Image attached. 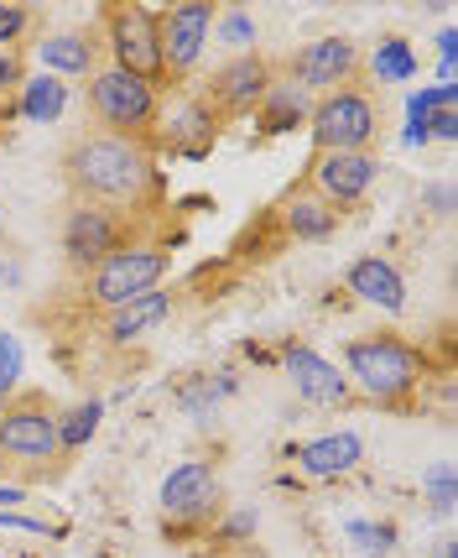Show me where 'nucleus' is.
I'll return each mask as SVG.
<instances>
[{"label": "nucleus", "mask_w": 458, "mask_h": 558, "mask_svg": "<svg viewBox=\"0 0 458 558\" xmlns=\"http://www.w3.org/2000/svg\"><path fill=\"white\" fill-rule=\"evenodd\" d=\"M63 178L78 204H99V209H136L146 204V194L157 189V162L146 142H125V136H104L89 131L69 146L63 157Z\"/></svg>", "instance_id": "obj_1"}, {"label": "nucleus", "mask_w": 458, "mask_h": 558, "mask_svg": "<svg viewBox=\"0 0 458 558\" xmlns=\"http://www.w3.org/2000/svg\"><path fill=\"white\" fill-rule=\"evenodd\" d=\"M344 376L370 402L401 408L422 387V355L396 335H360V340L344 344Z\"/></svg>", "instance_id": "obj_2"}, {"label": "nucleus", "mask_w": 458, "mask_h": 558, "mask_svg": "<svg viewBox=\"0 0 458 558\" xmlns=\"http://www.w3.org/2000/svg\"><path fill=\"white\" fill-rule=\"evenodd\" d=\"M89 110H95V121L104 125V136L141 142L146 131L157 125V84L115 69V63H99V69L89 73Z\"/></svg>", "instance_id": "obj_3"}, {"label": "nucleus", "mask_w": 458, "mask_h": 558, "mask_svg": "<svg viewBox=\"0 0 458 558\" xmlns=\"http://www.w3.org/2000/svg\"><path fill=\"white\" fill-rule=\"evenodd\" d=\"M308 125H313L318 151H370L381 136V99L375 89L344 84L308 110Z\"/></svg>", "instance_id": "obj_4"}, {"label": "nucleus", "mask_w": 458, "mask_h": 558, "mask_svg": "<svg viewBox=\"0 0 458 558\" xmlns=\"http://www.w3.org/2000/svg\"><path fill=\"white\" fill-rule=\"evenodd\" d=\"M162 271H168L162 245L121 241L95 271H89L84 292H89V303H95V308H104V314H110V308H121V303H131V298H141V292L157 288V282H162Z\"/></svg>", "instance_id": "obj_5"}, {"label": "nucleus", "mask_w": 458, "mask_h": 558, "mask_svg": "<svg viewBox=\"0 0 458 558\" xmlns=\"http://www.w3.org/2000/svg\"><path fill=\"white\" fill-rule=\"evenodd\" d=\"M104 48H110V63L136 78H162V43H157V11L146 5H115L104 16Z\"/></svg>", "instance_id": "obj_6"}, {"label": "nucleus", "mask_w": 458, "mask_h": 558, "mask_svg": "<svg viewBox=\"0 0 458 558\" xmlns=\"http://www.w3.org/2000/svg\"><path fill=\"white\" fill-rule=\"evenodd\" d=\"M0 454L16 464H52L63 454L58 444V413H48L37 397H22L0 413Z\"/></svg>", "instance_id": "obj_7"}, {"label": "nucleus", "mask_w": 458, "mask_h": 558, "mask_svg": "<svg viewBox=\"0 0 458 558\" xmlns=\"http://www.w3.org/2000/svg\"><path fill=\"white\" fill-rule=\"evenodd\" d=\"M209 32H214V5L209 0H183V5H168L157 16V43H162V73L183 78L194 73V63L209 48Z\"/></svg>", "instance_id": "obj_8"}, {"label": "nucleus", "mask_w": 458, "mask_h": 558, "mask_svg": "<svg viewBox=\"0 0 458 558\" xmlns=\"http://www.w3.org/2000/svg\"><path fill=\"white\" fill-rule=\"evenodd\" d=\"M219 511V470L209 460H183L162 481V517L172 527H198Z\"/></svg>", "instance_id": "obj_9"}, {"label": "nucleus", "mask_w": 458, "mask_h": 558, "mask_svg": "<svg viewBox=\"0 0 458 558\" xmlns=\"http://www.w3.org/2000/svg\"><path fill=\"white\" fill-rule=\"evenodd\" d=\"M121 241H125V225L115 209H99V204H78L73 198L69 219H63V256H69V267L95 271Z\"/></svg>", "instance_id": "obj_10"}, {"label": "nucleus", "mask_w": 458, "mask_h": 558, "mask_svg": "<svg viewBox=\"0 0 458 558\" xmlns=\"http://www.w3.org/2000/svg\"><path fill=\"white\" fill-rule=\"evenodd\" d=\"M375 172H381V162L370 151H318L313 172H308V189L318 198H329L334 209H349V204H360L370 194Z\"/></svg>", "instance_id": "obj_11"}, {"label": "nucleus", "mask_w": 458, "mask_h": 558, "mask_svg": "<svg viewBox=\"0 0 458 558\" xmlns=\"http://www.w3.org/2000/svg\"><path fill=\"white\" fill-rule=\"evenodd\" d=\"M355 69H360V48L349 37H323V43H308V48L292 58V84L302 95H334L344 84H355Z\"/></svg>", "instance_id": "obj_12"}, {"label": "nucleus", "mask_w": 458, "mask_h": 558, "mask_svg": "<svg viewBox=\"0 0 458 558\" xmlns=\"http://www.w3.org/2000/svg\"><path fill=\"white\" fill-rule=\"evenodd\" d=\"M282 365H287L297 397H302V402H313V408H344V402L355 397L349 376H344L334 361H323L313 344L287 340V344H282Z\"/></svg>", "instance_id": "obj_13"}, {"label": "nucleus", "mask_w": 458, "mask_h": 558, "mask_svg": "<svg viewBox=\"0 0 458 558\" xmlns=\"http://www.w3.org/2000/svg\"><path fill=\"white\" fill-rule=\"evenodd\" d=\"M265 84H271V63H265L261 52H240V58H230V63L209 78L203 99L219 110V121H224V116H250V110L261 105Z\"/></svg>", "instance_id": "obj_14"}, {"label": "nucleus", "mask_w": 458, "mask_h": 558, "mask_svg": "<svg viewBox=\"0 0 458 558\" xmlns=\"http://www.w3.org/2000/svg\"><path fill=\"white\" fill-rule=\"evenodd\" d=\"M344 288L355 292L360 303L381 308V314H401L407 308V282H401V271L391 267L386 256H355L349 271H344Z\"/></svg>", "instance_id": "obj_15"}, {"label": "nucleus", "mask_w": 458, "mask_h": 558, "mask_svg": "<svg viewBox=\"0 0 458 558\" xmlns=\"http://www.w3.org/2000/svg\"><path fill=\"white\" fill-rule=\"evenodd\" d=\"M360 460H364L360 434H323V438H308V444L292 449V464H297L302 475H313V481H338V475H349Z\"/></svg>", "instance_id": "obj_16"}, {"label": "nucleus", "mask_w": 458, "mask_h": 558, "mask_svg": "<svg viewBox=\"0 0 458 558\" xmlns=\"http://www.w3.org/2000/svg\"><path fill=\"white\" fill-rule=\"evenodd\" d=\"M168 314H172V292L151 288V292H141V298L121 303V308H110V314H104V335H110V344H136Z\"/></svg>", "instance_id": "obj_17"}, {"label": "nucleus", "mask_w": 458, "mask_h": 558, "mask_svg": "<svg viewBox=\"0 0 458 558\" xmlns=\"http://www.w3.org/2000/svg\"><path fill=\"white\" fill-rule=\"evenodd\" d=\"M214 136H219V110L203 95L188 99L168 121V142H172V151H183V157H203V151L214 146Z\"/></svg>", "instance_id": "obj_18"}, {"label": "nucleus", "mask_w": 458, "mask_h": 558, "mask_svg": "<svg viewBox=\"0 0 458 558\" xmlns=\"http://www.w3.org/2000/svg\"><path fill=\"white\" fill-rule=\"evenodd\" d=\"M282 225H287L297 241H329L338 225V209L329 198H318L313 189H297V194H287V204H282Z\"/></svg>", "instance_id": "obj_19"}, {"label": "nucleus", "mask_w": 458, "mask_h": 558, "mask_svg": "<svg viewBox=\"0 0 458 558\" xmlns=\"http://www.w3.org/2000/svg\"><path fill=\"white\" fill-rule=\"evenodd\" d=\"M42 69H52V78L58 73H89L99 69V43H95V32H52L48 43H42Z\"/></svg>", "instance_id": "obj_20"}, {"label": "nucleus", "mask_w": 458, "mask_h": 558, "mask_svg": "<svg viewBox=\"0 0 458 558\" xmlns=\"http://www.w3.org/2000/svg\"><path fill=\"white\" fill-rule=\"evenodd\" d=\"M308 95L292 84V78H271L265 84V95H261V105H256V116H261V125L276 136V131H297V121H308Z\"/></svg>", "instance_id": "obj_21"}, {"label": "nucleus", "mask_w": 458, "mask_h": 558, "mask_svg": "<svg viewBox=\"0 0 458 558\" xmlns=\"http://www.w3.org/2000/svg\"><path fill=\"white\" fill-rule=\"evenodd\" d=\"M370 73H375V84H411V78H417V52H411V43L381 37V43L370 48Z\"/></svg>", "instance_id": "obj_22"}, {"label": "nucleus", "mask_w": 458, "mask_h": 558, "mask_svg": "<svg viewBox=\"0 0 458 558\" xmlns=\"http://www.w3.org/2000/svg\"><path fill=\"white\" fill-rule=\"evenodd\" d=\"M63 105H69V84H63V78H52V73L32 78V84L22 89V116L26 121H58V116H63Z\"/></svg>", "instance_id": "obj_23"}, {"label": "nucleus", "mask_w": 458, "mask_h": 558, "mask_svg": "<svg viewBox=\"0 0 458 558\" xmlns=\"http://www.w3.org/2000/svg\"><path fill=\"white\" fill-rule=\"evenodd\" d=\"M454 105H458V84L417 89V95L407 99V146H422V142H428V131H422V121H428L433 110H454Z\"/></svg>", "instance_id": "obj_24"}, {"label": "nucleus", "mask_w": 458, "mask_h": 558, "mask_svg": "<svg viewBox=\"0 0 458 558\" xmlns=\"http://www.w3.org/2000/svg\"><path fill=\"white\" fill-rule=\"evenodd\" d=\"M99 417H104V402H99V397H89V402H78V408H69V413L58 417V444H63V454H69V449H84V444L95 438Z\"/></svg>", "instance_id": "obj_25"}, {"label": "nucleus", "mask_w": 458, "mask_h": 558, "mask_svg": "<svg viewBox=\"0 0 458 558\" xmlns=\"http://www.w3.org/2000/svg\"><path fill=\"white\" fill-rule=\"evenodd\" d=\"M230 391H235V376H198V381H188V387H183V397H177V402H183L194 417H214V408L230 397Z\"/></svg>", "instance_id": "obj_26"}, {"label": "nucleus", "mask_w": 458, "mask_h": 558, "mask_svg": "<svg viewBox=\"0 0 458 558\" xmlns=\"http://www.w3.org/2000/svg\"><path fill=\"white\" fill-rule=\"evenodd\" d=\"M428 507L437 511V517H454V507H458V496H454V460H437L433 470H428Z\"/></svg>", "instance_id": "obj_27"}, {"label": "nucleus", "mask_w": 458, "mask_h": 558, "mask_svg": "<svg viewBox=\"0 0 458 558\" xmlns=\"http://www.w3.org/2000/svg\"><path fill=\"white\" fill-rule=\"evenodd\" d=\"M344 533H349V543H360V554L370 558H386L396 548V527L391 522H349Z\"/></svg>", "instance_id": "obj_28"}, {"label": "nucleus", "mask_w": 458, "mask_h": 558, "mask_svg": "<svg viewBox=\"0 0 458 558\" xmlns=\"http://www.w3.org/2000/svg\"><path fill=\"white\" fill-rule=\"evenodd\" d=\"M26 32H32V11H26V5H11V0H0V52L16 48Z\"/></svg>", "instance_id": "obj_29"}, {"label": "nucleus", "mask_w": 458, "mask_h": 558, "mask_svg": "<svg viewBox=\"0 0 458 558\" xmlns=\"http://www.w3.org/2000/svg\"><path fill=\"white\" fill-rule=\"evenodd\" d=\"M214 32L230 43V48H250V43H256V22H250L245 11H224L214 22Z\"/></svg>", "instance_id": "obj_30"}, {"label": "nucleus", "mask_w": 458, "mask_h": 558, "mask_svg": "<svg viewBox=\"0 0 458 558\" xmlns=\"http://www.w3.org/2000/svg\"><path fill=\"white\" fill-rule=\"evenodd\" d=\"M16 376H22V344L0 329V391H16Z\"/></svg>", "instance_id": "obj_31"}, {"label": "nucleus", "mask_w": 458, "mask_h": 558, "mask_svg": "<svg viewBox=\"0 0 458 558\" xmlns=\"http://www.w3.org/2000/svg\"><path fill=\"white\" fill-rule=\"evenodd\" d=\"M422 131H428V142H454L458 136V110H433V116H428V121H422Z\"/></svg>", "instance_id": "obj_32"}, {"label": "nucleus", "mask_w": 458, "mask_h": 558, "mask_svg": "<svg viewBox=\"0 0 458 558\" xmlns=\"http://www.w3.org/2000/svg\"><path fill=\"white\" fill-rule=\"evenodd\" d=\"M219 533L230 537V543H240V537H250V533H256V507H245V511H230Z\"/></svg>", "instance_id": "obj_33"}, {"label": "nucleus", "mask_w": 458, "mask_h": 558, "mask_svg": "<svg viewBox=\"0 0 458 558\" xmlns=\"http://www.w3.org/2000/svg\"><path fill=\"white\" fill-rule=\"evenodd\" d=\"M0 527H16V533H37V537L52 533L48 522H32V517H16V511H0Z\"/></svg>", "instance_id": "obj_34"}, {"label": "nucleus", "mask_w": 458, "mask_h": 558, "mask_svg": "<svg viewBox=\"0 0 458 558\" xmlns=\"http://www.w3.org/2000/svg\"><path fill=\"white\" fill-rule=\"evenodd\" d=\"M428 204H433L437 215H454V189H448V183H437V189H428Z\"/></svg>", "instance_id": "obj_35"}, {"label": "nucleus", "mask_w": 458, "mask_h": 558, "mask_svg": "<svg viewBox=\"0 0 458 558\" xmlns=\"http://www.w3.org/2000/svg\"><path fill=\"white\" fill-rule=\"evenodd\" d=\"M16 58H11V52H0V89H5V84H16Z\"/></svg>", "instance_id": "obj_36"}, {"label": "nucleus", "mask_w": 458, "mask_h": 558, "mask_svg": "<svg viewBox=\"0 0 458 558\" xmlns=\"http://www.w3.org/2000/svg\"><path fill=\"white\" fill-rule=\"evenodd\" d=\"M0 501H5V507H22L26 490H22V486H0Z\"/></svg>", "instance_id": "obj_37"}, {"label": "nucleus", "mask_w": 458, "mask_h": 558, "mask_svg": "<svg viewBox=\"0 0 458 558\" xmlns=\"http://www.w3.org/2000/svg\"><path fill=\"white\" fill-rule=\"evenodd\" d=\"M433 558H458V543H454V537H443V543L433 548Z\"/></svg>", "instance_id": "obj_38"}, {"label": "nucleus", "mask_w": 458, "mask_h": 558, "mask_svg": "<svg viewBox=\"0 0 458 558\" xmlns=\"http://www.w3.org/2000/svg\"><path fill=\"white\" fill-rule=\"evenodd\" d=\"M5 408H11V391H0V413H5Z\"/></svg>", "instance_id": "obj_39"}, {"label": "nucleus", "mask_w": 458, "mask_h": 558, "mask_svg": "<svg viewBox=\"0 0 458 558\" xmlns=\"http://www.w3.org/2000/svg\"><path fill=\"white\" fill-rule=\"evenodd\" d=\"M0 470H5V454H0Z\"/></svg>", "instance_id": "obj_40"}, {"label": "nucleus", "mask_w": 458, "mask_h": 558, "mask_svg": "<svg viewBox=\"0 0 458 558\" xmlns=\"http://www.w3.org/2000/svg\"><path fill=\"white\" fill-rule=\"evenodd\" d=\"M99 558H110V554H99Z\"/></svg>", "instance_id": "obj_41"}]
</instances>
